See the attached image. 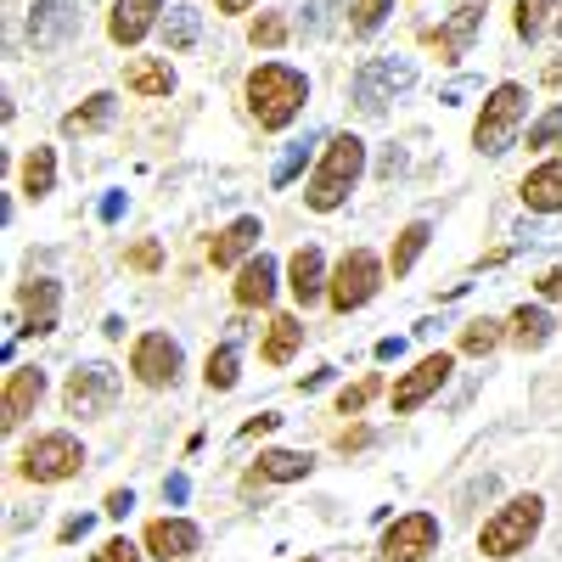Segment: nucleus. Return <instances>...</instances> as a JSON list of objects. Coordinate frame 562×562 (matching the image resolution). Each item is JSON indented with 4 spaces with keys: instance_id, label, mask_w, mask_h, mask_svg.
I'll return each mask as SVG.
<instances>
[{
    "instance_id": "f257e3e1",
    "label": "nucleus",
    "mask_w": 562,
    "mask_h": 562,
    "mask_svg": "<svg viewBox=\"0 0 562 562\" xmlns=\"http://www.w3.org/2000/svg\"><path fill=\"white\" fill-rule=\"evenodd\" d=\"M310 102V79L288 63H259L248 74V108L259 119V130H288Z\"/></svg>"
},
{
    "instance_id": "f03ea898",
    "label": "nucleus",
    "mask_w": 562,
    "mask_h": 562,
    "mask_svg": "<svg viewBox=\"0 0 562 562\" xmlns=\"http://www.w3.org/2000/svg\"><path fill=\"white\" fill-rule=\"evenodd\" d=\"M360 175H366V140L344 130V135L326 140V158H321L315 180L304 186V203H310L315 214H333V209H344L349 186H355Z\"/></svg>"
},
{
    "instance_id": "7ed1b4c3",
    "label": "nucleus",
    "mask_w": 562,
    "mask_h": 562,
    "mask_svg": "<svg viewBox=\"0 0 562 562\" xmlns=\"http://www.w3.org/2000/svg\"><path fill=\"white\" fill-rule=\"evenodd\" d=\"M540 524H546V501L540 495H518V501H506L495 518L479 529V551L495 557V562H506V557L529 551V540L540 535Z\"/></svg>"
},
{
    "instance_id": "20e7f679",
    "label": "nucleus",
    "mask_w": 562,
    "mask_h": 562,
    "mask_svg": "<svg viewBox=\"0 0 562 562\" xmlns=\"http://www.w3.org/2000/svg\"><path fill=\"white\" fill-rule=\"evenodd\" d=\"M524 113H529V90H524V85H512V79L495 85V90H490V102H484V113H479V124H473V147L490 153V158H501L512 140H518Z\"/></svg>"
},
{
    "instance_id": "39448f33",
    "label": "nucleus",
    "mask_w": 562,
    "mask_h": 562,
    "mask_svg": "<svg viewBox=\"0 0 562 562\" xmlns=\"http://www.w3.org/2000/svg\"><path fill=\"white\" fill-rule=\"evenodd\" d=\"M416 85V63L411 57H371L360 74H355V85H349V97H355V108L366 113V119H378L400 90H411Z\"/></svg>"
},
{
    "instance_id": "423d86ee",
    "label": "nucleus",
    "mask_w": 562,
    "mask_h": 562,
    "mask_svg": "<svg viewBox=\"0 0 562 562\" xmlns=\"http://www.w3.org/2000/svg\"><path fill=\"white\" fill-rule=\"evenodd\" d=\"M378 288H383V259L371 254V248H349V254L338 259V270H333V288H326V299H333L338 315H349V310H360V304L378 299Z\"/></svg>"
},
{
    "instance_id": "0eeeda50",
    "label": "nucleus",
    "mask_w": 562,
    "mask_h": 562,
    "mask_svg": "<svg viewBox=\"0 0 562 562\" xmlns=\"http://www.w3.org/2000/svg\"><path fill=\"white\" fill-rule=\"evenodd\" d=\"M85 467V445L74 439V434H40L29 450H23V461H18V473L29 479V484H63V479H74Z\"/></svg>"
},
{
    "instance_id": "6e6552de",
    "label": "nucleus",
    "mask_w": 562,
    "mask_h": 562,
    "mask_svg": "<svg viewBox=\"0 0 562 562\" xmlns=\"http://www.w3.org/2000/svg\"><path fill=\"white\" fill-rule=\"evenodd\" d=\"M113 400H119V371L113 366H79L63 389L68 416H108Z\"/></svg>"
},
{
    "instance_id": "1a4fd4ad",
    "label": "nucleus",
    "mask_w": 562,
    "mask_h": 562,
    "mask_svg": "<svg viewBox=\"0 0 562 562\" xmlns=\"http://www.w3.org/2000/svg\"><path fill=\"white\" fill-rule=\"evenodd\" d=\"M180 360H186V355H180V344H175L169 333H140L135 349H130V371H135L147 389H169V383L180 378Z\"/></svg>"
},
{
    "instance_id": "9d476101",
    "label": "nucleus",
    "mask_w": 562,
    "mask_h": 562,
    "mask_svg": "<svg viewBox=\"0 0 562 562\" xmlns=\"http://www.w3.org/2000/svg\"><path fill=\"white\" fill-rule=\"evenodd\" d=\"M450 366H456V360H450L445 349H439V355H422V360H416V366L405 371V378L394 383V416H411L416 405H428V400H434V394L445 389Z\"/></svg>"
},
{
    "instance_id": "9b49d317",
    "label": "nucleus",
    "mask_w": 562,
    "mask_h": 562,
    "mask_svg": "<svg viewBox=\"0 0 562 562\" xmlns=\"http://www.w3.org/2000/svg\"><path fill=\"white\" fill-rule=\"evenodd\" d=\"M428 551H439V518L434 512H411V518H400L389 535H383V562H422Z\"/></svg>"
},
{
    "instance_id": "f8f14e48",
    "label": "nucleus",
    "mask_w": 562,
    "mask_h": 562,
    "mask_svg": "<svg viewBox=\"0 0 562 562\" xmlns=\"http://www.w3.org/2000/svg\"><path fill=\"white\" fill-rule=\"evenodd\" d=\"M79 0H34L29 7V45L34 52H57L63 40L79 34Z\"/></svg>"
},
{
    "instance_id": "ddd939ff",
    "label": "nucleus",
    "mask_w": 562,
    "mask_h": 562,
    "mask_svg": "<svg viewBox=\"0 0 562 562\" xmlns=\"http://www.w3.org/2000/svg\"><path fill=\"white\" fill-rule=\"evenodd\" d=\"M18 310H23V326H18V333H34V338L57 333V310H63V281H52V276H34V281H23V293H18Z\"/></svg>"
},
{
    "instance_id": "4468645a",
    "label": "nucleus",
    "mask_w": 562,
    "mask_h": 562,
    "mask_svg": "<svg viewBox=\"0 0 562 562\" xmlns=\"http://www.w3.org/2000/svg\"><path fill=\"white\" fill-rule=\"evenodd\" d=\"M40 394H45V371L40 366H18V371H7V400H0V428H18V422L40 405Z\"/></svg>"
},
{
    "instance_id": "2eb2a0df",
    "label": "nucleus",
    "mask_w": 562,
    "mask_h": 562,
    "mask_svg": "<svg viewBox=\"0 0 562 562\" xmlns=\"http://www.w3.org/2000/svg\"><path fill=\"white\" fill-rule=\"evenodd\" d=\"M158 12H169L164 0H113V18H108L113 45H140L153 23H164Z\"/></svg>"
},
{
    "instance_id": "dca6fc26",
    "label": "nucleus",
    "mask_w": 562,
    "mask_h": 562,
    "mask_svg": "<svg viewBox=\"0 0 562 562\" xmlns=\"http://www.w3.org/2000/svg\"><path fill=\"white\" fill-rule=\"evenodd\" d=\"M259 237H265V225H259L254 214H243V220H231V225L220 231V237L209 243V265H214V270H231V265H237V259H248V254L259 248Z\"/></svg>"
},
{
    "instance_id": "f3484780",
    "label": "nucleus",
    "mask_w": 562,
    "mask_h": 562,
    "mask_svg": "<svg viewBox=\"0 0 562 562\" xmlns=\"http://www.w3.org/2000/svg\"><path fill=\"white\" fill-rule=\"evenodd\" d=\"M479 23H484V7H479V0H461L456 18H450L445 29H434V34H428V45H434V52H439L445 63H456V57L467 52V45H473Z\"/></svg>"
},
{
    "instance_id": "a211bd4d",
    "label": "nucleus",
    "mask_w": 562,
    "mask_h": 562,
    "mask_svg": "<svg viewBox=\"0 0 562 562\" xmlns=\"http://www.w3.org/2000/svg\"><path fill=\"white\" fill-rule=\"evenodd\" d=\"M203 546V535H198V524H186V518H158V524H147V551L158 557V562H180V557H192Z\"/></svg>"
},
{
    "instance_id": "6ab92c4d",
    "label": "nucleus",
    "mask_w": 562,
    "mask_h": 562,
    "mask_svg": "<svg viewBox=\"0 0 562 562\" xmlns=\"http://www.w3.org/2000/svg\"><path fill=\"white\" fill-rule=\"evenodd\" d=\"M310 473H315V456H304V450H265L259 467L248 473V490L254 484H299Z\"/></svg>"
},
{
    "instance_id": "aec40b11",
    "label": "nucleus",
    "mask_w": 562,
    "mask_h": 562,
    "mask_svg": "<svg viewBox=\"0 0 562 562\" xmlns=\"http://www.w3.org/2000/svg\"><path fill=\"white\" fill-rule=\"evenodd\" d=\"M276 299V259L270 254H254L243 270H237V304L243 310H265Z\"/></svg>"
},
{
    "instance_id": "412c9836",
    "label": "nucleus",
    "mask_w": 562,
    "mask_h": 562,
    "mask_svg": "<svg viewBox=\"0 0 562 562\" xmlns=\"http://www.w3.org/2000/svg\"><path fill=\"white\" fill-rule=\"evenodd\" d=\"M518 192H524V203H529L535 214H557V209H562V158H551V164L529 169Z\"/></svg>"
},
{
    "instance_id": "4be33fe9",
    "label": "nucleus",
    "mask_w": 562,
    "mask_h": 562,
    "mask_svg": "<svg viewBox=\"0 0 562 562\" xmlns=\"http://www.w3.org/2000/svg\"><path fill=\"white\" fill-rule=\"evenodd\" d=\"M288 288H293V299L299 304H315L321 293H326V259H321V248H299L293 254V265H288Z\"/></svg>"
},
{
    "instance_id": "5701e85b",
    "label": "nucleus",
    "mask_w": 562,
    "mask_h": 562,
    "mask_svg": "<svg viewBox=\"0 0 562 562\" xmlns=\"http://www.w3.org/2000/svg\"><path fill=\"white\" fill-rule=\"evenodd\" d=\"M551 333H557V321H551L540 304H518V310H512V344H518L524 355H529V349H546Z\"/></svg>"
},
{
    "instance_id": "b1692460",
    "label": "nucleus",
    "mask_w": 562,
    "mask_h": 562,
    "mask_svg": "<svg viewBox=\"0 0 562 562\" xmlns=\"http://www.w3.org/2000/svg\"><path fill=\"white\" fill-rule=\"evenodd\" d=\"M158 34H164L169 52H192L198 34H203V12H198V7H169L164 23H158Z\"/></svg>"
},
{
    "instance_id": "393cba45",
    "label": "nucleus",
    "mask_w": 562,
    "mask_h": 562,
    "mask_svg": "<svg viewBox=\"0 0 562 562\" xmlns=\"http://www.w3.org/2000/svg\"><path fill=\"white\" fill-rule=\"evenodd\" d=\"M124 85L135 90V97H169V90H175V74H169V63L140 57V63L124 68Z\"/></svg>"
},
{
    "instance_id": "a878e982",
    "label": "nucleus",
    "mask_w": 562,
    "mask_h": 562,
    "mask_svg": "<svg viewBox=\"0 0 562 562\" xmlns=\"http://www.w3.org/2000/svg\"><path fill=\"white\" fill-rule=\"evenodd\" d=\"M113 108H119V102L108 97V90H97V97H90L85 108H74V113L63 119V130H68V135H97V130L113 124Z\"/></svg>"
},
{
    "instance_id": "bb28decb",
    "label": "nucleus",
    "mask_w": 562,
    "mask_h": 562,
    "mask_svg": "<svg viewBox=\"0 0 562 562\" xmlns=\"http://www.w3.org/2000/svg\"><path fill=\"white\" fill-rule=\"evenodd\" d=\"M428 237H434V225H428V220H411V225L400 231L394 254H389V270H394V276H411V265L422 259V248H428Z\"/></svg>"
},
{
    "instance_id": "cd10ccee",
    "label": "nucleus",
    "mask_w": 562,
    "mask_h": 562,
    "mask_svg": "<svg viewBox=\"0 0 562 562\" xmlns=\"http://www.w3.org/2000/svg\"><path fill=\"white\" fill-rule=\"evenodd\" d=\"M299 344H304L299 315H276V321H270V338H265V360H270V366H288Z\"/></svg>"
},
{
    "instance_id": "c85d7f7f",
    "label": "nucleus",
    "mask_w": 562,
    "mask_h": 562,
    "mask_svg": "<svg viewBox=\"0 0 562 562\" xmlns=\"http://www.w3.org/2000/svg\"><path fill=\"white\" fill-rule=\"evenodd\" d=\"M203 378H209L214 394L237 389V378H243V355H237V344H220V349L209 355V366H203Z\"/></svg>"
},
{
    "instance_id": "c756f323",
    "label": "nucleus",
    "mask_w": 562,
    "mask_h": 562,
    "mask_svg": "<svg viewBox=\"0 0 562 562\" xmlns=\"http://www.w3.org/2000/svg\"><path fill=\"white\" fill-rule=\"evenodd\" d=\"M52 180H57V153L52 147H34L23 158V192L29 198H45V192H52Z\"/></svg>"
},
{
    "instance_id": "7c9ffc66",
    "label": "nucleus",
    "mask_w": 562,
    "mask_h": 562,
    "mask_svg": "<svg viewBox=\"0 0 562 562\" xmlns=\"http://www.w3.org/2000/svg\"><path fill=\"white\" fill-rule=\"evenodd\" d=\"M394 12V0H349V34L355 40H371Z\"/></svg>"
},
{
    "instance_id": "2f4dec72",
    "label": "nucleus",
    "mask_w": 562,
    "mask_h": 562,
    "mask_svg": "<svg viewBox=\"0 0 562 562\" xmlns=\"http://www.w3.org/2000/svg\"><path fill=\"white\" fill-rule=\"evenodd\" d=\"M557 0H518V18H512V29H518V40H540L557 18Z\"/></svg>"
},
{
    "instance_id": "473e14b6",
    "label": "nucleus",
    "mask_w": 562,
    "mask_h": 562,
    "mask_svg": "<svg viewBox=\"0 0 562 562\" xmlns=\"http://www.w3.org/2000/svg\"><path fill=\"white\" fill-rule=\"evenodd\" d=\"M501 338H506V333H501V321H490V315H479V321H467V326H461V349H467V355H490Z\"/></svg>"
},
{
    "instance_id": "72a5a7b5",
    "label": "nucleus",
    "mask_w": 562,
    "mask_h": 562,
    "mask_svg": "<svg viewBox=\"0 0 562 562\" xmlns=\"http://www.w3.org/2000/svg\"><path fill=\"white\" fill-rule=\"evenodd\" d=\"M248 40H254V45H265V52H276V45L288 40V18H281V12H259V18H254V29H248Z\"/></svg>"
},
{
    "instance_id": "f704fd0d",
    "label": "nucleus",
    "mask_w": 562,
    "mask_h": 562,
    "mask_svg": "<svg viewBox=\"0 0 562 562\" xmlns=\"http://www.w3.org/2000/svg\"><path fill=\"white\" fill-rule=\"evenodd\" d=\"M557 140H562V102L546 108V113L529 124V147H557Z\"/></svg>"
},
{
    "instance_id": "c9c22d12",
    "label": "nucleus",
    "mask_w": 562,
    "mask_h": 562,
    "mask_svg": "<svg viewBox=\"0 0 562 562\" xmlns=\"http://www.w3.org/2000/svg\"><path fill=\"white\" fill-rule=\"evenodd\" d=\"M310 147H315V140H299V147H288V153H281V164H276V186H293L299 175H304V164H310Z\"/></svg>"
},
{
    "instance_id": "e433bc0d",
    "label": "nucleus",
    "mask_w": 562,
    "mask_h": 562,
    "mask_svg": "<svg viewBox=\"0 0 562 562\" xmlns=\"http://www.w3.org/2000/svg\"><path fill=\"white\" fill-rule=\"evenodd\" d=\"M378 389H383V378H360L355 389H344V394H338V416H360V411H366V400L378 394Z\"/></svg>"
},
{
    "instance_id": "4c0bfd02",
    "label": "nucleus",
    "mask_w": 562,
    "mask_h": 562,
    "mask_svg": "<svg viewBox=\"0 0 562 562\" xmlns=\"http://www.w3.org/2000/svg\"><path fill=\"white\" fill-rule=\"evenodd\" d=\"M338 7H344V0H315V7H310V18H304V34H310V40H321L326 29H333Z\"/></svg>"
},
{
    "instance_id": "58836bf2",
    "label": "nucleus",
    "mask_w": 562,
    "mask_h": 562,
    "mask_svg": "<svg viewBox=\"0 0 562 562\" xmlns=\"http://www.w3.org/2000/svg\"><path fill=\"white\" fill-rule=\"evenodd\" d=\"M90 557H97V562H140V551H135L124 535H119V540H108L102 551H90Z\"/></svg>"
},
{
    "instance_id": "ea45409f",
    "label": "nucleus",
    "mask_w": 562,
    "mask_h": 562,
    "mask_svg": "<svg viewBox=\"0 0 562 562\" xmlns=\"http://www.w3.org/2000/svg\"><path fill=\"white\" fill-rule=\"evenodd\" d=\"M158 259H164V254H158V243H140V248H130V265H135V270H158Z\"/></svg>"
},
{
    "instance_id": "a19ab883",
    "label": "nucleus",
    "mask_w": 562,
    "mask_h": 562,
    "mask_svg": "<svg viewBox=\"0 0 562 562\" xmlns=\"http://www.w3.org/2000/svg\"><path fill=\"white\" fill-rule=\"evenodd\" d=\"M535 288H540V299H562V265H551V270L535 281Z\"/></svg>"
},
{
    "instance_id": "79ce46f5",
    "label": "nucleus",
    "mask_w": 562,
    "mask_h": 562,
    "mask_svg": "<svg viewBox=\"0 0 562 562\" xmlns=\"http://www.w3.org/2000/svg\"><path fill=\"white\" fill-rule=\"evenodd\" d=\"M186 495H192V484H186V473H169V479H164V501H175V506H180Z\"/></svg>"
},
{
    "instance_id": "37998d69",
    "label": "nucleus",
    "mask_w": 562,
    "mask_h": 562,
    "mask_svg": "<svg viewBox=\"0 0 562 562\" xmlns=\"http://www.w3.org/2000/svg\"><path fill=\"white\" fill-rule=\"evenodd\" d=\"M276 422H281L276 411H265V416H254V422H243V439H259V434H270V428H276Z\"/></svg>"
},
{
    "instance_id": "c03bdc74",
    "label": "nucleus",
    "mask_w": 562,
    "mask_h": 562,
    "mask_svg": "<svg viewBox=\"0 0 562 562\" xmlns=\"http://www.w3.org/2000/svg\"><path fill=\"white\" fill-rule=\"evenodd\" d=\"M371 445V428H349V434H338V450L349 456V450H366Z\"/></svg>"
},
{
    "instance_id": "a18cd8bd",
    "label": "nucleus",
    "mask_w": 562,
    "mask_h": 562,
    "mask_svg": "<svg viewBox=\"0 0 562 562\" xmlns=\"http://www.w3.org/2000/svg\"><path fill=\"white\" fill-rule=\"evenodd\" d=\"M85 535H90V518H85V512L63 524V546H74V540H85Z\"/></svg>"
},
{
    "instance_id": "49530a36",
    "label": "nucleus",
    "mask_w": 562,
    "mask_h": 562,
    "mask_svg": "<svg viewBox=\"0 0 562 562\" xmlns=\"http://www.w3.org/2000/svg\"><path fill=\"white\" fill-rule=\"evenodd\" d=\"M124 209H130V198H124V192H108V198H102V220H108V225H113Z\"/></svg>"
},
{
    "instance_id": "de8ad7c7",
    "label": "nucleus",
    "mask_w": 562,
    "mask_h": 562,
    "mask_svg": "<svg viewBox=\"0 0 562 562\" xmlns=\"http://www.w3.org/2000/svg\"><path fill=\"white\" fill-rule=\"evenodd\" d=\"M130 506H135V495H130V490H113V495H108V512H113V518H124Z\"/></svg>"
},
{
    "instance_id": "09e8293b",
    "label": "nucleus",
    "mask_w": 562,
    "mask_h": 562,
    "mask_svg": "<svg viewBox=\"0 0 562 562\" xmlns=\"http://www.w3.org/2000/svg\"><path fill=\"white\" fill-rule=\"evenodd\" d=\"M400 355H405V338H383L378 344V360H400Z\"/></svg>"
},
{
    "instance_id": "8fccbe9b",
    "label": "nucleus",
    "mask_w": 562,
    "mask_h": 562,
    "mask_svg": "<svg viewBox=\"0 0 562 562\" xmlns=\"http://www.w3.org/2000/svg\"><path fill=\"white\" fill-rule=\"evenodd\" d=\"M214 7H220V12H248L254 0H214Z\"/></svg>"
},
{
    "instance_id": "3c124183",
    "label": "nucleus",
    "mask_w": 562,
    "mask_h": 562,
    "mask_svg": "<svg viewBox=\"0 0 562 562\" xmlns=\"http://www.w3.org/2000/svg\"><path fill=\"white\" fill-rule=\"evenodd\" d=\"M551 29H557V34H562V12H557V23H551Z\"/></svg>"
},
{
    "instance_id": "603ef678",
    "label": "nucleus",
    "mask_w": 562,
    "mask_h": 562,
    "mask_svg": "<svg viewBox=\"0 0 562 562\" xmlns=\"http://www.w3.org/2000/svg\"><path fill=\"white\" fill-rule=\"evenodd\" d=\"M304 562H321V557H304Z\"/></svg>"
}]
</instances>
